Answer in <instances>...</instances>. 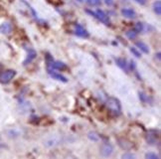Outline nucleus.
<instances>
[{
  "label": "nucleus",
  "instance_id": "ddd939ff",
  "mask_svg": "<svg viewBox=\"0 0 161 159\" xmlns=\"http://www.w3.org/2000/svg\"><path fill=\"white\" fill-rule=\"evenodd\" d=\"M121 14L125 18H128V19H133V18H135V16H136L135 11L133 9H130V8L121 9Z\"/></svg>",
  "mask_w": 161,
  "mask_h": 159
},
{
  "label": "nucleus",
  "instance_id": "5701e85b",
  "mask_svg": "<svg viewBox=\"0 0 161 159\" xmlns=\"http://www.w3.org/2000/svg\"><path fill=\"white\" fill-rule=\"evenodd\" d=\"M130 52L134 55V56H135L136 58H140V53L137 51V49H136V48L131 47V48H130Z\"/></svg>",
  "mask_w": 161,
  "mask_h": 159
},
{
  "label": "nucleus",
  "instance_id": "393cba45",
  "mask_svg": "<svg viewBox=\"0 0 161 159\" xmlns=\"http://www.w3.org/2000/svg\"><path fill=\"white\" fill-rule=\"evenodd\" d=\"M88 2L92 6H96V5H100L101 4V0H88Z\"/></svg>",
  "mask_w": 161,
  "mask_h": 159
},
{
  "label": "nucleus",
  "instance_id": "f8f14e48",
  "mask_svg": "<svg viewBox=\"0 0 161 159\" xmlns=\"http://www.w3.org/2000/svg\"><path fill=\"white\" fill-rule=\"evenodd\" d=\"M48 72H49V75H50L54 80H57V81L63 82V83H67V82H68L67 78H66L65 76H63V75L59 74V73H57V72H53V71H51V70H49Z\"/></svg>",
  "mask_w": 161,
  "mask_h": 159
},
{
  "label": "nucleus",
  "instance_id": "bb28decb",
  "mask_svg": "<svg viewBox=\"0 0 161 159\" xmlns=\"http://www.w3.org/2000/svg\"><path fill=\"white\" fill-rule=\"evenodd\" d=\"M128 65H129V69L128 70H134L135 69V63L133 62V61H130Z\"/></svg>",
  "mask_w": 161,
  "mask_h": 159
},
{
  "label": "nucleus",
  "instance_id": "f03ea898",
  "mask_svg": "<svg viewBox=\"0 0 161 159\" xmlns=\"http://www.w3.org/2000/svg\"><path fill=\"white\" fill-rule=\"evenodd\" d=\"M86 12L88 14L92 15V16H94L95 18H97V20H100L101 22H103V24H106V25H109L110 24V20H109V17L104 13V12L101 9H97L96 12L95 11H92V10H89V9H86Z\"/></svg>",
  "mask_w": 161,
  "mask_h": 159
},
{
  "label": "nucleus",
  "instance_id": "c85d7f7f",
  "mask_svg": "<svg viewBox=\"0 0 161 159\" xmlns=\"http://www.w3.org/2000/svg\"><path fill=\"white\" fill-rule=\"evenodd\" d=\"M104 3H106L107 5H108V6H111L114 4V0H104Z\"/></svg>",
  "mask_w": 161,
  "mask_h": 159
},
{
  "label": "nucleus",
  "instance_id": "0eeeda50",
  "mask_svg": "<svg viewBox=\"0 0 161 159\" xmlns=\"http://www.w3.org/2000/svg\"><path fill=\"white\" fill-rule=\"evenodd\" d=\"M25 49H26V51L28 52V55H27V58L25 59V61L23 62V65L24 66H27L28 64H30L37 57V52L34 50L32 47L25 46Z\"/></svg>",
  "mask_w": 161,
  "mask_h": 159
},
{
  "label": "nucleus",
  "instance_id": "f3484780",
  "mask_svg": "<svg viewBox=\"0 0 161 159\" xmlns=\"http://www.w3.org/2000/svg\"><path fill=\"white\" fill-rule=\"evenodd\" d=\"M153 11L156 15L160 16L161 15V1L160 0H156L153 3Z\"/></svg>",
  "mask_w": 161,
  "mask_h": 159
},
{
  "label": "nucleus",
  "instance_id": "4468645a",
  "mask_svg": "<svg viewBox=\"0 0 161 159\" xmlns=\"http://www.w3.org/2000/svg\"><path fill=\"white\" fill-rule=\"evenodd\" d=\"M12 31V24L10 22H4L0 25V32L2 34H9Z\"/></svg>",
  "mask_w": 161,
  "mask_h": 159
},
{
  "label": "nucleus",
  "instance_id": "1a4fd4ad",
  "mask_svg": "<svg viewBox=\"0 0 161 159\" xmlns=\"http://www.w3.org/2000/svg\"><path fill=\"white\" fill-rule=\"evenodd\" d=\"M75 34L82 38H88L90 36L89 32L82 25H80V24H76L75 25Z\"/></svg>",
  "mask_w": 161,
  "mask_h": 159
},
{
  "label": "nucleus",
  "instance_id": "423d86ee",
  "mask_svg": "<svg viewBox=\"0 0 161 159\" xmlns=\"http://www.w3.org/2000/svg\"><path fill=\"white\" fill-rule=\"evenodd\" d=\"M114 153V146L108 142H104L101 145L100 154L103 157H109Z\"/></svg>",
  "mask_w": 161,
  "mask_h": 159
},
{
  "label": "nucleus",
  "instance_id": "20e7f679",
  "mask_svg": "<svg viewBox=\"0 0 161 159\" xmlns=\"http://www.w3.org/2000/svg\"><path fill=\"white\" fill-rule=\"evenodd\" d=\"M16 76V71L14 70H6L0 73V83L1 84H8L11 82V80Z\"/></svg>",
  "mask_w": 161,
  "mask_h": 159
},
{
  "label": "nucleus",
  "instance_id": "6e6552de",
  "mask_svg": "<svg viewBox=\"0 0 161 159\" xmlns=\"http://www.w3.org/2000/svg\"><path fill=\"white\" fill-rule=\"evenodd\" d=\"M4 132H5L6 135L10 138H16L22 134V130L18 127H10V128H8V129H6Z\"/></svg>",
  "mask_w": 161,
  "mask_h": 159
},
{
  "label": "nucleus",
  "instance_id": "7c9ffc66",
  "mask_svg": "<svg viewBox=\"0 0 161 159\" xmlns=\"http://www.w3.org/2000/svg\"><path fill=\"white\" fill-rule=\"evenodd\" d=\"M157 58L160 60V53H157Z\"/></svg>",
  "mask_w": 161,
  "mask_h": 159
},
{
  "label": "nucleus",
  "instance_id": "aec40b11",
  "mask_svg": "<svg viewBox=\"0 0 161 159\" xmlns=\"http://www.w3.org/2000/svg\"><path fill=\"white\" fill-rule=\"evenodd\" d=\"M143 29H144V26H143V24H142L141 22H137L135 24V27H134V30L137 33H140L143 31Z\"/></svg>",
  "mask_w": 161,
  "mask_h": 159
},
{
  "label": "nucleus",
  "instance_id": "9b49d317",
  "mask_svg": "<svg viewBox=\"0 0 161 159\" xmlns=\"http://www.w3.org/2000/svg\"><path fill=\"white\" fill-rule=\"evenodd\" d=\"M48 66H51V68L53 70H59V71L68 70V66L63 62H60V61H55V62L50 63Z\"/></svg>",
  "mask_w": 161,
  "mask_h": 159
},
{
  "label": "nucleus",
  "instance_id": "f257e3e1",
  "mask_svg": "<svg viewBox=\"0 0 161 159\" xmlns=\"http://www.w3.org/2000/svg\"><path fill=\"white\" fill-rule=\"evenodd\" d=\"M106 106L108 111L114 115H119L121 113V103L116 97L109 96L106 101Z\"/></svg>",
  "mask_w": 161,
  "mask_h": 159
},
{
  "label": "nucleus",
  "instance_id": "7ed1b4c3",
  "mask_svg": "<svg viewBox=\"0 0 161 159\" xmlns=\"http://www.w3.org/2000/svg\"><path fill=\"white\" fill-rule=\"evenodd\" d=\"M62 142V137L58 134H50L44 139V145L47 147H54Z\"/></svg>",
  "mask_w": 161,
  "mask_h": 159
},
{
  "label": "nucleus",
  "instance_id": "39448f33",
  "mask_svg": "<svg viewBox=\"0 0 161 159\" xmlns=\"http://www.w3.org/2000/svg\"><path fill=\"white\" fill-rule=\"evenodd\" d=\"M145 139L148 144H150V145L156 144L157 142H159V131L155 129L148 130V132L145 135Z\"/></svg>",
  "mask_w": 161,
  "mask_h": 159
},
{
  "label": "nucleus",
  "instance_id": "412c9836",
  "mask_svg": "<svg viewBox=\"0 0 161 159\" xmlns=\"http://www.w3.org/2000/svg\"><path fill=\"white\" fill-rule=\"evenodd\" d=\"M145 158L146 159H159V156L154 153V152H148V153L145 154Z\"/></svg>",
  "mask_w": 161,
  "mask_h": 159
},
{
  "label": "nucleus",
  "instance_id": "b1692460",
  "mask_svg": "<svg viewBox=\"0 0 161 159\" xmlns=\"http://www.w3.org/2000/svg\"><path fill=\"white\" fill-rule=\"evenodd\" d=\"M139 99H140V101H142V102H145L146 101H147V99H148V96L144 94V93H140L139 91Z\"/></svg>",
  "mask_w": 161,
  "mask_h": 159
},
{
  "label": "nucleus",
  "instance_id": "c756f323",
  "mask_svg": "<svg viewBox=\"0 0 161 159\" xmlns=\"http://www.w3.org/2000/svg\"><path fill=\"white\" fill-rule=\"evenodd\" d=\"M0 147H6V145L3 143V141H2V138H1V136H0Z\"/></svg>",
  "mask_w": 161,
  "mask_h": 159
},
{
  "label": "nucleus",
  "instance_id": "6ab92c4d",
  "mask_svg": "<svg viewBox=\"0 0 161 159\" xmlns=\"http://www.w3.org/2000/svg\"><path fill=\"white\" fill-rule=\"evenodd\" d=\"M88 137H89L91 140H92V141H97V140L100 139V137H98L97 134L96 132H94V131L89 132V133H88Z\"/></svg>",
  "mask_w": 161,
  "mask_h": 159
},
{
  "label": "nucleus",
  "instance_id": "cd10ccee",
  "mask_svg": "<svg viewBox=\"0 0 161 159\" xmlns=\"http://www.w3.org/2000/svg\"><path fill=\"white\" fill-rule=\"evenodd\" d=\"M134 1H135L136 3L140 4V5H144V4L146 3V1H147V0H134Z\"/></svg>",
  "mask_w": 161,
  "mask_h": 159
},
{
  "label": "nucleus",
  "instance_id": "dca6fc26",
  "mask_svg": "<svg viewBox=\"0 0 161 159\" xmlns=\"http://www.w3.org/2000/svg\"><path fill=\"white\" fill-rule=\"evenodd\" d=\"M135 46L137 47L140 51L143 52L144 54H149V49H148V46L145 44L144 42H142V41L135 42Z\"/></svg>",
  "mask_w": 161,
  "mask_h": 159
},
{
  "label": "nucleus",
  "instance_id": "4be33fe9",
  "mask_svg": "<svg viewBox=\"0 0 161 159\" xmlns=\"http://www.w3.org/2000/svg\"><path fill=\"white\" fill-rule=\"evenodd\" d=\"M121 158L122 159H133V158H135V155L130 153V152H126V153L121 155Z\"/></svg>",
  "mask_w": 161,
  "mask_h": 159
},
{
  "label": "nucleus",
  "instance_id": "2f4dec72",
  "mask_svg": "<svg viewBox=\"0 0 161 159\" xmlns=\"http://www.w3.org/2000/svg\"><path fill=\"white\" fill-rule=\"evenodd\" d=\"M2 68H3V66H2V64H0V71L2 70Z\"/></svg>",
  "mask_w": 161,
  "mask_h": 159
},
{
  "label": "nucleus",
  "instance_id": "2eb2a0df",
  "mask_svg": "<svg viewBox=\"0 0 161 159\" xmlns=\"http://www.w3.org/2000/svg\"><path fill=\"white\" fill-rule=\"evenodd\" d=\"M115 63L116 65L119 67L120 69H122L123 71H125L126 73L128 72V64L126 63V60L123 58H117L115 59Z\"/></svg>",
  "mask_w": 161,
  "mask_h": 159
},
{
  "label": "nucleus",
  "instance_id": "9d476101",
  "mask_svg": "<svg viewBox=\"0 0 161 159\" xmlns=\"http://www.w3.org/2000/svg\"><path fill=\"white\" fill-rule=\"evenodd\" d=\"M117 142H119V145L123 150H130L133 147V143L125 138H119L117 140Z\"/></svg>",
  "mask_w": 161,
  "mask_h": 159
},
{
  "label": "nucleus",
  "instance_id": "a878e982",
  "mask_svg": "<svg viewBox=\"0 0 161 159\" xmlns=\"http://www.w3.org/2000/svg\"><path fill=\"white\" fill-rule=\"evenodd\" d=\"M49 2L50 3H52L53 5H56V6H58V5H61L62 3V0H48Z\"/></svg>",
  "mask_w": 161,
  "mask_h": 159
},
{
  "label": "nucleus",
  "instance_id": "a211bd4d",
  "mask_svg": "<svg viewBox=\"0 0 161 159\" xmlns=\"http://www.w3.org/2000/svg\"><path fill=\"white\" fill-rule=\"evenodd\" d=\"M137 34H138V33L136 32L134 29H133V30H128V31L125 33L126 37H127L128 39H130V40L135 39V38H136V36H137Z\"/></svg>",
  "mask_w": 161,
  "mask_h": 159
},
{
  "label": "nucleus",
  "instance_id": "473e14b6",
  "mask_svg": "<svg viewBox=\"0 0 161 159\" xmlns=\"http://www.w3.org/2000/svg\"><path fill=\"white\" fill-rule=\"evenodd\" d=\"M78 1H80V2H82V1H83V0H78Z\"/></svg>",
  "mask_w": 161,
  "mask_h": 159
}]
</instances>
